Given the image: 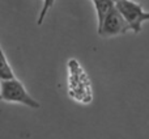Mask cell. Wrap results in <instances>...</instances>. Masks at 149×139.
Listing matches in <instances>:
<instances>
[{
    "label": "cell",
    "mask_w": 149,
    "mask_h": 139,
    "mask_svg": "<svg viewBox=\"0 0 149 139\" xmlns=\"http://www.w3.org/2000/svg\"><path fill=\"white\" fill-rule=\"evenodd\" d=\"M114 1H115V4H116V3H118V1H120V0H114Z\"/></svg>",
    "instance_id": "8992f818"
},
{
    "label": "cell",
    "mask_w": 149,
    "mask_h": 139,
    "mask_svg": "<svg viewBox=\"0 0 149 139\" xmlns=\"http://www.w3.org/2000/svg\"><path fill=\"white\" fill-rule=\"evenodd\" d=\"M0 97L5 102L22 104V105L31 109L41 108V104L29 95L25 85L17 77L12 80H1L0 81Z\"/></svg>",
    "instance_id": "6da1fadb"
},
{
    "label": "cell",
    "mask_w": 149,
    "mask_h": 139,
    "mask_svg": "<svg viewBox=\"0 0 149 139\" xmlns=\"http://www.w3.org/2000/svg\"><path fill=\"white\" fill-rule=\"evenodd\" d=\"M118 9L124 16L130 28L134 33H140L143 29V24L149 21V12L143 9V5L134 0H120L116 3Z\"/></svg>",
    "instance_id": "3957f363"
},
{
    "label": "cell",
    "mask_w": 149,
    "mask_h": 139,
    "mask_svg": "<svg viewBox=\"0 0 149 139\" xmlns=\"http://www.w3.org/2000/svg\"><path fill=\"white\" fill-rule=\"evenodd\" d=\"M54 3H55V0H43V7H42L41 13H39V17H38V21H37L38 25H42V22H43L47 12H49V9L54 5Z\"/></svg>",
    "instance_id": "5b68a950"
},
{
    "label": "cell",
    "mask_w": 149,
    "mask_h": 139,
    "mask_svg": "<svg viewBox=\"0 0 149 139\" xmlns=\"http://www.w3.org/2000/svg\"><path fill=\"white\" fill-rule=\"evenodd\" d=\"M130 30H131V28H130L128 22L126 21L124 16L122 15V12L118 9L116 5L105 16L102 22L97 25V33L102 38L122 36Z\"/></svg>",
    "instance_id": "7a4b0ae2"
},
{
    "label": "cell",
    "mask_w": 149,
    "mask_h": 139,
    "mask_svg": "<svg viewBox=\"0 0 149 139\" xmlns=\"http://www.w3.org/2000/svg\"><path fill=\"white\" fill-rule=\"evenodd\" d=\"M0 77L1 80H12L16 79V75L13 72L10 65L7 60V55H5L4 49H1V60H0Z\"/></svg>",
    "instance_id": "277c9868"
}]
</instances>
